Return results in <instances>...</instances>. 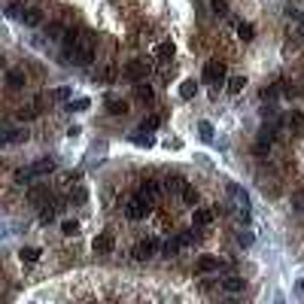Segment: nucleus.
Segmentation results:
<instances>
[{"mask_svg":"<svg viewBox=\"0 0 304 304\" xmlns=\"http://www.w3.org/2000/svg\"><path fill=\"white\" fill-rule=\"evenodd\" d=\"M125 73H128L131 79H146L149 76V64L146 61H128L125 64Z\"/></svg>","mask_w":304,"mask_h":304,"instance_id":"9","label":"nucleus"},{"mask_svg":"<svg viewBox=\"0 0 304 304\" xmlns=\"http://www.w3.org/2000/svg\"><path fill=\"white\" fill-rule=\"evenodd\" d=\"M155 55H158V61H170V58H173V43H170V40L158 43V46H155Z\"/></svg>","mask_w":304,"mask_h":304,"instance_id":"17","label":"nucleus"},{"mask_svg":"<svg viewBox=\"0 0 304 304\" xmlns=\"http://www.w3.org/2000/svg\"><path fill=\"white\" fill-rule=\"evenodd\" d=\"M295 289H298V292H304V277H301V280L295 283Z\"/></svg>","mask_w":304,"mask_h":304,"instance_id":"42","label":"nucleus"},{"mask_svg":"<svg viewBox=\"0 0 304 304\" xmlns=\"http://www.w3.org/2000/svg\"><path fill=\"white\" fill-rule=\"evenodd\" d=\"M134 143H140V146H152V134H146V131H140V134H134Z\"/></svg>","mask_w":304,"mask_h":304,"instance_id":"34","label":"nucleus"},{"mask_svg":"<svg viewBox=\"0 0 304 304\" xmlns=\"http://www.w3.org/2000/svg\"><path fill=\"white\" fill-rule=\"evenodd\" d=\"M237 243H240V246H249V243H253V235H249V231H240V235H237Z\"/></svg>","mask_w":304,"mask_h":304,"instance_id":"38","label":"nucleus"},{"mask_svg":"<svg viewBox=\"0 0 304 304\" xmlns=\"http://www.w3.org/2000/svg\"><path fill=\"white\" fill-rule=\"evenodd\" d=\"M192 237H195L192 231H183V235H176V240H180V249H183V246H189V243H192Z\"/></svg>","mask_w":304,"mask_h":304,"instance_id":"36","label":"nucleus"},{"mask_svg":"<svg viewBox=\"0 0 304 304\" xmlns=\"http://www.w3.org/2000/svg\"><path fill=\"white\" fill-rule=\"evenodd\" d=\"M286 19H292L295 25L304 28V12H301V9H292V6H289V9H286Z\"/></svg>","mask_w":304,"mask_h":304,"instance_id":"33","label":"nucleus"},{"mask_svg":"<svg viewBox=\"0 0 304 304\" xmlns=\"http://www.w3.org/2000/svg\"><path fill=\"white\" fill-rule=\"evenodd\" d=\"M64 49H67V61L70 64H92L95 58V37L92 34H76V31H70L64 34Z\"/></svg>","mask_w":304,"mask_h":304,"instance_id":"1","label":"nucleus"},{"mask_svg":"<svg viewBox=\"0 0 304 304\" xmlns=\"http://www.w3.org/2000/svg\"><path fill=\"white\" fill-rule=\"evenodd\" d=\"M134 98H137V101H143V103H152V101H155L152 85H146V82H137V88H134Z\"/></svg>","mask_w":304,"mask_h":304,"instance_id":"15","label":"nucleus"},{"mask_svg":"<svg viewBox=\"0 0 304 304\" xmlns=\"http://www.w3.org/2000/svg\"><path fill=\"white\" fill-rule=\"evenodd\" d=\"M274 304H286V301H283V298H277V301H274Z\"/></svg>","mask_w":304,"mask_h":304,"instance_id":"43","label":"nucleus"},{"mask_svg":"<svg viewBox=\"0 0 304 304\" xmlns=\"http://www.w3.org/2000/svg\"><path fill=\"white\" fill-rule=\"evenodd\" d=\"M88 103H92V101H88V98H79V101H73V103H67V106H70V110H88Z\"/></svg>","mask_w":304,"mask_h":304,"instance_id":"35","label":"nucleus"},{"mask_svg":"<svg viewBox=\"0 0 304 304\" xmlns=\"http://www.w3.org/2000/svg\"><path fill=\"white\" fill-rule=\"evenodd\" d=\"M195 95H198V82H195V79H183V82H180V98H183V101H192Z\"/></svg>","mask_w":304,"mask_h":304,"instance_id":"16","label":"nucleus"},{"mask_svg":"<svg viewBox=\"0 0 304 304\" xmlns=\"http://www.w3.org/2000/svg\"><path fill=\"white\" fill-rule=\"evenodd\" d=\"M198 134H201V140L204 143H213V125L204 119V122H198Z\"/></svg>","mask_w":304,"mask_h":304,"instance_id":"21","label":"nucleus"},{"mask_svg":"<svg viewBox=\"0 0 304 304\" xmlns=\"http://www.w3.org/2000/svg\"><path fill=\"white\" fill-rule=\"evenodd\" d=\"M52 98H58V101H67V98H70V88H55V92H52Z\"/></svg>","mask_w":304,"mask_h":304,"instance_id":"39","label":"nucleus"},{"mask_svg":"<svg viewBox=\"0 0 304 304\" xmlns=\"http://www.w3.org/2000/svg\"><path fill=\"white\" fill-rule=\"evenodd\" d=\"M225 192H228V195H231V198H235L237 204L249 207V195H246V189H243V186H237V183H228V186H225Z\"/></svg>","mask_w":304,"mask_h":304,"instance_id":"13","label":"nucleus"},{"mask_svg":"<svg viewBox=\"0 0 304 304\" xmlns=\"http://www.w3.org/2000/svg\"><path fill=\"white\" fill-rule=\"evenodd\" d=\"M158 195H162V189H158V183H152V180H149V183H143V186H140L137 198H143V201H146V204L152 207V204L158 201Z\"/></svg>","mask_w":304,"mask_h":304,"instance_id":"8","label":"nucleus"},{"mask_svg":"<svg viewBox=\"0 0 304 304\" xmlns=\"http://www.w3.org/2000/svg\"><path fill=\"white\" fill-rule=\"evenodd\" d=\"M92 246L98 249V253H113V235H110V231H101Z\"/></svg>","mask_w":304,"mask_h":304,"instance_id":"14","label":"nucleus"},{"mask_svg":"<svg viewBox=\"0 0 304 304\" xmlns=\"http://www.w3.org/2000/svg\"><path fill=\"white\" fill-rule=\"evenodd\" d=\"M61 231H64V235H79V222L67 219V222H61Z\"/></svg>","mask_w":304,"mask_h":304,"instance_id":"30","label":"nucleus"},{"mask_svg":"<svg viewBox=\"0 0 304 304\" xmlns=\"http://www.w3.org/2000/svg\"><path fill=\"white\" fill-rule=\"evenodd\" d=\"M19 19H22L28 28H40V25H43V12H40L37 6H28V9H22Z\"/></svg>","mask_w":304,"mask_h":304,"instance_id":"10","label":"nucleus"},{"mask_svg":"<svg viewBox=\"0 0 304 304\" xmlns=\"http://www.w3.org/2000/svg\"><path fill=\"white\" fill-rule=\"evenodd\" d=\"M152 207L146 204V201H143V198H137V195H134V198L128 201V204H125V216H128V219H146V213H149Z\"/></svg>","mask_w":304,"mask_h":304,"instance_id":"4","label":"nucleus"},{"mask_svg":"<svg viewBox=\"0 0 304 304\" xmlns=\"http://www.w3.org/2000/svg\"><path fill=\"white\" fill-rule=\"evenodd\" d=\"M165 186H168V192H183V186H186V183L180 180V176H168V183H165Z\"/></svg>","mask_w":304,"mask_h":304,"instance_id":"31","label":"nucleus"},{"mask_svg":"<svg viewBox=\"0 0 304 304\" xmlns=\"http://www.w3.org/2000/svg\"><path fill=\"white\" fill-rule=\"evenodd\" d=\"M55 168H58L55 158H40V162H34V165H28V168L15 170V180H19V183H31L34 176H49Z\"/></svg>","mask_w":304,"mask_h":304,"instance_id":"2","label":"nucleus"},{"mask_svg":"<svg viewBox=\"0 0 304 304\" xmlns=\"http://www.w3.org/2000/svg\"><path fill=\"white\" fill-rule=\"evenodd\" d=\"M28 128H0V146H12V143H25Z\"/></svg>","mask_w":304,"mask_h":304,"instance_id":"5","label":"nucleus"},{"mask_svg":"<svg viewBox=\"0 0 304 304\" xmlns=\"http://www.w3.org/2000/svg\"><path fill=\"white\" fill-rule=\"evenodd\" d=\"M210 9L216 15H228V3H225V0H210Z\"/></svg>","mask_w":304,"mask_h":304,"instance_id":"32","label":"nucleus"},{"mask_svg":"<svg viewBox=\"0 0 304 304\" xmlns=\"http://www.w3.org/2000/svg\"><path fill=\"white\" fill-rule=\"evenodd\" d=\"M210 222H213V210H207V207H195V213H192V225L204 228V225H210Z\"/></svg>","mask_w":304,"mask_h":304,"instance_id":"12","label":"nucleus"},{"mask_svg":"<svg viewBox=\"0 0 304 304\" xmlns=\"http://www.w3.org/2000/svg\"><path fill=\"white\" fill-rule=\"evenodd\" d=\"M243 85H246V79H243V76H235V79L228 82V95H240Z\"/></svg>","mask_w":304,"mask_h":304,"instance_id":"25","label":"nucleus"},{"mask_svg":"<svg viewBox=\"0 0 304 304\" xmlns=\"http://www.w3.org/2000/svg\"><path fill=\"white\" fill-rule=\"evenodd\" d=\"M46 34H49L52 40H58V37H64V28H61V25H52V28H49Z\"/></svg>","mask_w":304,"mask_h":304,"instance_id":"37","label":"nucleus"},{"mask_svg":"<svg viewBox=\"0 0 304 304\" xmlns=\"http://www.w3.org/2000/svg\"><path fill=\"white\" fill-rule=\"evenodd\" d=\"M219 259L216 256H198V262H195V271L198 274H213V271H219Z\"/></svg>","mask_w":304,"mask_h":304,"instance_id":"7","label":"nucleus"},{"mask_svg":"<svg viewBox=\"0 0 304 304\" xmlns=\"http://www.w3.org/2000/svg\"><path fill=\"white\" fill-rule=\"evenodd\" d=\"M106 110H110L113 116H125V113H128V103L119 101V98H110V101H106Z\"/></svg>","mask_w":304,"mask_h":304,"instance_id":"18","label":"nucleus"},{"mask_svg":"<svg viewBox=\"0 0 304 304\" xmlns=\"http://www.w3.org/2000/svg\"><path fill=\"white\" fill-rule=\"evenodd\" d=\"M37 116V106H31V110H19V119H34Z\"/></svg>","mask_w":304,"mask_h":304,"instance_id":"40","label":"nucleus"},{"mask_svg":"<svg viewBox=\"0 0 304 304\" xmlns=\"http://www.w3.org/2000/svg\"><path fill=\"white\" fill-rule=\"evenodd\" d=\"M289 125H292V128H295V131H304V113H298V110H292V113H289Z\"/></svg>","mask_w":304,"mask_h":304,"instance_id":"28","label":"nucleus"},{"mask_svg":"<svg viewBox=\"0 0 304 304\" xmlns=\"http://www.w3.org/2000/svg\"><path fill=\"white\" fill-rule=\"evenodd\" d=\"M295 207H301V210H304V195H298V198H295Z\"/></svg>","mask_w":304,"mask_h":304,"instance_id":"41","label":"nucleus"},{"mask_svg":"<svg viewBox=\"0 0 304 304\" xmlns=\"http://www.w3.org/2000/svg\"><path fill=\"white\" fill-rule=\"evenodd\" d=\"M155 253H158V240H155V237H143V240L134 243V253H131V256H134L137 262H146V259H152Z\"/></svg>","mask_w":304,"mask_h":304,"instance_id":"3","label":"nucleus"},{"mask_svg":"<svg viewBox=\"0 0 304 304\" xmlns=\"http://www.w3.org/2000/svg\"><path fill=\"white\" fill-rule=\"evenodd\" d=\"M155 128H158V116H146L140 122V131H146V134H152Z\"/></svg>","mask_w":304,"mask_h":304,"instance_id":"26","label":"nucleus"},{"mask_svg":"<svg viewBox=\"0 0 304 304\" xmlns=\"http://www.w3.org/2000/svg\"><path fill=\"white\" fill-rule=\"evenodd\" d=\"M162 253H165V256H176V253H180V240H176V237H168Z\"/></svg>","mask_w":304,"mask_h":304,"instance_id":"27","label":"nucleus"},{"mask_svg":"<svg viewBox=\"0 0 304 304\" xmlns=\"http://www.w3.org/2000/svg\"><path fill=\"white\" fill-rule=\"evenodd\" d=\"M237 37L249 43V40L256 37V31H253V25H249V22H240V25H237Z\"/></svg>","mask_w":304,"mask_h":304,"instance_id":"20","label":"nucleus"},{"mask_svg":"<svg viewBox=\"0 0 304 304\" xmlns=\"http://www.w3.org/2000/svg\"><path fill=\"white\" fill-rule=\"evenodd\" d=\"M219 286H222L225 292L237 295V292H243V286H246V283H243V277H237V274H228V277H222V283H219Z\"/></svg>","mask_w":304,"mask_h":304,"instance_id":"11","label":"nucleus"},{"mask_svg":"<svg viewBox=\"0 0 304 304\" xmlns=\"http://www.w3.org/2000/svg\"><path fill=\"white\" fill-rule=\"evenodd\" d=\"M180 195H183V201H186L189 207H195V204H198V192H195L192 186H183V192H180Z\"/></svg>","mask_w":304,"mask_h":304,"instance_id":"23","label":"nucleus"},{"mask_svg":"<svg viewBox=\"0 0 304 304\" xmlns=\"http://www.w3.org/2000/svg\"><path fill=\"white\" fill-rule=\"evenodd\" d=\"M271 143H274V131H262V134H259V152H265Z\"/></svg>","mask_w":304,"mask_h":304,"instance_id":"29","label":"nucleus"},{"mask_svg":"<svg viewBox=\"0 0 304 304\" xmlns=\"http://www.w3.org/2000/svg\"><path fill=\"white\" fill-rule=\"evenodd\" d=\"M19 256H22V262H37L40 259V246H25Z\"/></svg>","mask_w":304,"mask_h":304,"instance_id":"22","label":"nucleus"},{"mask_svg":"<svg viewBox=\"0 0 304 304\" xmlns=\"http://www.w3.org/2000/svg\"><path fill=\"white\" fill-rule=\"evenodd\" d=\"M6 82H9V88H22V85H25V73H22V70H9Z\"/></svg>","mask_w":304,"mask_h":304,"instance_id":"19","label":"nucleus"},{"mask_svg":"<svg viewBox=\"0 0 304 304\" xmlns=\"http://www.w3.org/2000/svg\"><path fill=\"white\" fill-rule=\"evenodd\" d=\"M204 79H207L210 85L222 82V79H225V64H222V61H207V64H204Z\"/></svg>","mask_w":304,"mask_h":304,"instance_id":"6","label":"nucleus"},{"mask_svg":"<svg viewBox=\"0 0 304 304\" xmlns=\"http://www.w3.org/2000/svg\"><path fill=\"white\" fill-rule=\"evenodd\" d=\"M55 213H58V204H55V207H52V204H49V207H43V210H40V222H43V225H49L52 219H55Z\"/></svg>","mask_w":304,"mask_h":304,"instance_id":"24","label":"nucleus"}]
</instances>
